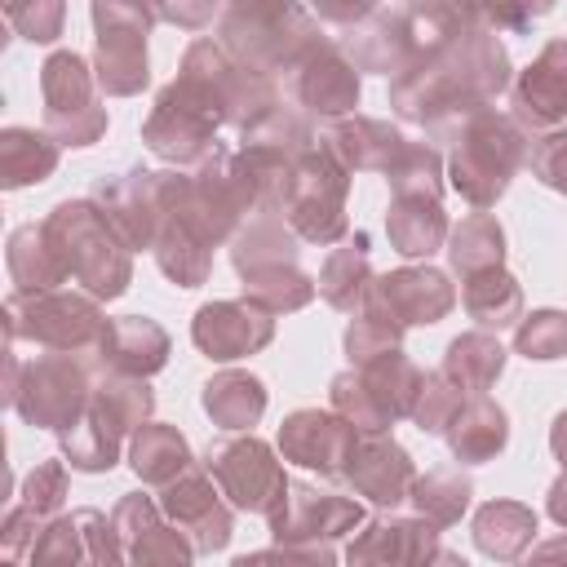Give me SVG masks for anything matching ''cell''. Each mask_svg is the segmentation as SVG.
Masks as SVG:
<instances>
[{
	"mask_svg": "<svg viewBox=\"0 0 567 567\" xmlns=\"http://www.w3.org/2000/svg\"><path fill=\"white\" fill-rule=\"evenodd\" d=\"M549 443H554V452H558V456L567 461V412H563V416L554 421V434H549Z\"/></svg>",
	"mask_w": 567,
	"mask_h": 567,
	"instance_id": "33",
	"label": "cell"
},
{
	"mask_svg": "<svg viewBox=\"0 0 567 567\" xmlns=\"http://www.w3.org/2000/svg\"><path fill=\"white\" fill-rule=\"evenodd\" d=\"M518 106H523L536 124L558 120V115L567 111V44H563V40H554V44L540 53V62L523 75Z\"/></svg>",
	"mask_w": 567,
	"mask_h": 567,
	"instance_id": "10",
	"label": "cell"
},
{
	"mask_svg": "<svg viewBox=\"0 0 567 567\" xmlns=\"http://www.w3.org/2000/svg\"><path fill=\"white\" fill-rule=\"evenodd\" d=\"M93 403H97L120 430H128V425H137V421L151 412V390H146L142 381H111V390L102 385Z\"/></svg>",
	"mask_w": 567,
	"mask_h": 567,
	"instance_id": "26",
	"label": "cell"
},
{
	"mask_svg": "<svg viewBox=\"0 0 567 567\" xmlns=\"http://www.w3.org/2000/svg\"><path fill=\"white\" fill-rule=\"evenodd\" d=\"M44 97H49V120L66 115L71 106V146H75V115L89 111V75H84V62L75 53H58L49 58L44 66Z\"/></svg>",
	"mask_w": 567,
	"mask_h": 567,
	"instance_id": "17",
	"label": "cell"
},
{
	"mask_svg": "<svg viewBox=\"0 0 567 567\" xmlns=\"http://www.w3.org/2000/svg\"><path fill=\"white\" fill-rule=\"evenodd\" d=\"M208 465L221 478L226 496L235 505H244V509H275L284 501V492H288V483H284L270 447L257 443V439H239V443L213 447L208 452Z\"/></svg>",
	"mask_w": 567,
	"mask_h": 567,
	"instance_id": "2",
	"label": "cell"
},
{
	"mask_svg": "<svg viewBox=\"0 0 567 567\" xmlns=\"http://www.w3.org/2000/svg\"><path fill=\"white\" fill-rule=\"evenodd\" d=\"M452 452L461 461H487L492 452L505 447V412L487 399L461 403V412L452 416Z\"/></svg>",
	"mask_w": 567,
	"mask_h": 567,
	"instance_id": "13",
	"label": "cell"
},
{
	"mask_svg": "<svg viewBox=\"0 0 567 567\" xmlns=\"http://www.w3.org/2000/svg\"><path fill=\"white\" fill-rule=\"evenodd\" d=\"M421 558L430 554V523H372L359 545H350V558Z\"/></svg>",
	"mask_w": 567,
	"mask_h": 567,
	"instance_id": "21",
	"label": "cell"
},
{
	"mask_svg": "<svg viewBox=\"0 0 567 567\" xmlns=\"http://www.w3.org/2000/svg\"><path fill=\"white\" fill-rule=\"evenodd\" d=\"M390 177H394V190L399 195H439V164H434V155L430 151H421V146H403V155H399V164L390 168Z\"/></svg>",
	"mask_w": 567,
	"mask_h": 567,
	"instance_id": "27",
	"label": "cell"
},
{
	"mask_svg": "<svg viewBox=\"0 0 567 567\" xmlns=\"http://www.w3.org/2000/svg\"><path fill=\"white\" fill-rule=\"evenodd\" d=\"M195 341L213 359H235V354H248V350L270 341V319L261 310H248V306H235V301H217V306L199 310Z\"/></svg>",
	"mask_w": 567,
	"mask_h": 567,
	"instance_id": "5",
	"label": "cell"
},
{
	"mask_svg": "<svg viewBox=\"0 0 567 567\" xmlns=\"http://www.w3.org/2000/svg\"><path fill=\"white\" fill-rule=\"evenodd\" d=\"M204 408H208V416H213L217 425L244 430V425H252V421L261 416L266 390H261V381L248 377V372H221L217 381L204 385Z\"/></svg>",
	"mask_w": 567,
	"mask_h": 567,
	"instance_id": "12",
	"label": "cell"
},
{
	"mask_svg": "<svg viewBox=\"0 0 567 567\" xmlns=\"http://www.w3.org/2000/svg\"><path fill=\"white\" fill-rule=\"evenodd\" d=\"M518 159V133L505 120H483L456 151L452 159V182L456 190H465L474 204H487L501 195L505 173Z\"/></svg>",
	"mask_w": 567,
	"mask_h": 567,
	"instance_id": "1",
	"label": "cell"
},
{
	"mask_svg": "<svg viewBox=\"0 0 567 567\" xmlns=\"http://www.w3.org/2000/svg\"><path fill=\"white\" fill-rule=\"evenodd\" d=\"M465 306H470L474 319L505 328V323H514L523 297H518V284H514L509 275H501L496 266H487V270H474V275H470V284H465Z\"/></svg>",
	"mask_w": 567,
	"mask_h": 567,
	"instance_id": "18",
	"label": "cell"
},
{
	"mask_svg": "<svg viewBox=\"0 0 567 567\" xmlns=\"http://www.w3.org/2000/svg\"><path fill=\"white\" fill-rule=\"evenodd\" d=\"M549 514L558 518V523H567V474L554 483V492H549Z\"/></svg>",
	"mask_w": 567,
	"mask_h": 567,
	"instance_id": "31",
	"label": "cell"
},
{
	"mask_svg": "<svg viewBox=\"0 0 567 567\" xmlns=\"http://www.w3.org/2000/svg\"><path fill=\"white\" fill-rule=\"evenodd\" d=\"M554 554H567V545L558 540V545H545V549H540V558H554Z\"/></svg>",
	"mask_w": 567,
	"mask_h": 567,
	"instance_id": "34",
	"label": "cell"
},
{
	"mask_svg": "<svg viewBox=\"0 0 567 567\" xmlns=\"http://www.w3.org/2000/svg\"><path fill=\"white\" fill-rule=\"evenodd\" d=\"M372 301H381L390 310V319L399 323H434L447 306H452V288L439 270H399L372 284L368 292Z\"/></svg>",
	"mask_w": 567,
	"mask_h": 567,
	"instance_id": "4",
	"label": "cell"
},
{
	"mask_svg": "<svg viewBox=\"0 0 567 567\" xmlns=\"http://www.w3.org/2000/svg\"><path fill=\"white\" fill-rule=\"evenodd\" d=\"M518 350L527 359H558L567 350V315L540 310L518 328Z\"/></svg>",
	"mask_w": 567,
	"mask_h": 567,
	"instance_id": "25",
	"label": "cell"
},
{
	"mask_svg": "<svg viewBox=\"0 0 567 567\" xmlns=\"http://www.w3.org/2000/svg\"><path fill=\"white\" fill-rule=\"evenodd\" d=\"M275 514V536H341V527L359 523V505L337 496V492H315V487H292L284 496V509Z\"/></svg>",
	"mask_w": 567,
	"mask_h": 567,
	"instance_id": "6",
	"label": "cell"
},
{
	"mask_svg": "<svg viewBox=\"0 0 567 567\" xmlns=\"http://www.w3.org/2000/svg\"><path fill=\"white\" fill-rule=\"evenodd\" d=\"M323 13H332V18H350V13H359L368 0H315Z\"/></svg>",
	"mask_w": 567,
	"mask_h": 567,
	"instance_id": "32",
	"label": "cell"
},
{
	"mask_svg": "<svg viewBox=\"0 0 567 567\" xmlns=\"http://www.w3.org/2000/svg\"><path fill=\"white\" fill-rule=\"evenodd\" d=\"M532 532H536V514L514 501H492L474 518V540L492 558H518L523 545L532 540Z\"/></svg>",
	"mask_w": 567,
	"mask_h": 567,
	"instance_id": "11",
	"label": "cell"
},
{
	"mask_svg": "<svg viewBox=\"0 0 567 567\" xmlns=\"http://www.w3.org/2000/svg\"><path fill=\"white\" fill-rule=\"evenodd\" d=\"M363 248H368V239L359 235L354 248L328 257V270H323V279H319V288H323L328 301H337V306H350V301H354L359 279H363Z\"/></svg>",
	"mask_w": 567,
	"mask_h": 567,
	"instance_id": "24",
	"label": "cell"
},
{
	"mask_svg": "<svg viewBox=\"0 0 567 567\" xmlns=\"http://www.w3.org/2000/svg\"><path fill=\"white\" fill-rule=\"evenodd\" d=\"M190 461L186 452V439L168 425H142L137 443H133V470L151 483H168L173 474H182Z\"/></svg>",
	"mask_w": 567,
	"mask_h": 567,
	"instance_id": "16",
	"label": "cell"
},
{
	"mask_svg": "<svg viewBox=\"0 0 567 567\" xmlns=\"http://www.w3.org/2000/svg\"><path fill=\"white\" fill-rule=\"evenodd\" d=\"M115 439H120V425L93 403L84 412V421H75L66 430L71 465H80V470H106V465H115Z\"/></svg>",
	"mask_w": 567,
	"mask_h": 567,
	"instance_id": "20",
	"label": "cell"
},
{
	"mask_svg": "<svg viewBox=\"0 0 567 567\" xmlns=\"http://www.w3.org/2000/svg\"><path fill=\"white\" fill-rule=\"evenodd\" d=\"M350 478L359 483V492L390 505L412 483V461L385 434H363V439H354V452H350Z\"/></svg>",
	"mask_w": 567,
	"mask_h": 567,
	"instance_id": "8",
	"label": "cell"
},
{
	"mask_svg": "<svg viewBox=\"0 0 567 567\" xmlns=\"http://www.w3.org/2000/svg\"><path fill=\"white\" fill-rule=\"evenodd\" d=\"M532 168L540 173V182H549L554 190H567V133H554L536 146Z\"/></svg>",
	"mask_w": 567,
	"mask_h": 567,
	"instance_id": "29",
	"label": "cell"
},
{
	"mask_svg": "<svg viewBox=\"0 0 567 567\" xmlns=\"http://www.w3.org/2000/svg\"><path fill=\"white\" fill-rule=\"evenodd\" d=\"M301 97H306L315 111L337 115V111H350V106H354L359 80H354V71H350L341 58L323 53V58H315V62L301 71Z\"/></svg>",
	"mask_w": 567,
	"mask_h": 567,
	"instance_id": "15",
	"label": "cell"
},
{
	"mask_svg": "<svg viewBox=\"0 0 567 567\" xmlns=\"http://www.w3.org/2000/svg\"><path fill=\"white\" fill-rule=\"evenodd\" d=\"M501 363H505V350L492 341V337H483V332H470V337H456L452 346H447V363H443V372L465 390H483L496 372H501Z\"/></svg>",
	"mask_w": 567,
	"mask_h": 567,
	"instance_id": "19",
	"label": "cell"
},
{
	"mask_svg": "<svg viewBox=\"0 0 567 567\" xmlns=\"http://www.w3.org/2000/svg\"><path fill=\"white\" fill-rule=\"evenodd\" d=\"M284 452L297 461V465H310V470H341L354 452V425L328 416V412H297L288 425H284Z\"/></svg>",
	"mask_w": 567,
	"mask_h": 567,
	"instance_id": "3",
	"label": "cell"
},
{
	"mask_svg": "<svg viewBox=\"0 0 567 567\" xmlns=\"http://www.w3.org/2000/svg\"><path fill=\"white\" fill-rule=\"evenodd\" d=\"M102 350L111 354V363H115L120 372H133V377H137V372H155V368L168 359V337H164L159 323L128 315V319L106 323Z\"/></svg>",
	"mask_w": 567,
	"mask_h": 567,
	"instance_id": "9",
	"label": "cell"
},
{
	"mask_svg": "<svg viewBox=\"0 0 567 567\" xmlns=\"http://www.w3.org/2000/svg\"><path fill=\"white\" fill-rule=\"evenodd\" d=\"M62 487H66L62 465H40V470L31 474V483H27V505H31L35 514H49V509H58Z\"/></svg>",
	"mask_w": 567,
	"mask_h": 567,
	"instance_id": "30",
	"label": "cell"
},
{
	"mask_svg": "<svg viewBox=\"0 0 567 567\" xmlns=\"http://www.w3.org/2000/svg\"><path fill=\"white\" fill-rule=\"evenodd\" d=\"M390 239L408 257L434 252V244L443 239V213H439V204L430 195H399V204L390 213Z\"/></svg>",
	"mask_w": 567,
	"mask_h": 567,
	"instance_id": "14",
	"label": "cell"
},
{
	"mask_svg": "<svg viewBox=\"0 0 567 567\" xmlns=\"http://www.w3.org/2000/svg\"><path fill=\"white\" fill-rule=\"evenodd\" d=\"M164 509L173 514V523H177L182 532L195 536V549H217V545H226V536H230V514L217 505V492L208 487L204 474H182V478L168 487Z\"/></svg>",
	"mask_w": 567,
	"mask_h": 567,
	"instance_id": "7",
	"label": "cell"
},
{
	"mask_svg": "<svg viewBox=\"0 0 567 567\" xmlns=\"http://www.w3.org/2000/svg\"><path fill=\"white\" fill-rule=\"evenodd\" d=\"M456 412H461V385L447 372H439L430 385H421V403H416L421 430H443V425H452Z\"/></svg>",
	"mask_w": 567,
	"mask_h": 567,
	"instance_id": "28",
	"label": "cell"
},
{
	"mask_svg": "<svg viewBox=\"0 0 567 567\" xmlns=\"http://www.w3.org/2000/svg\"><path fill=\"white\" fill-rule=\"evenodd\" d=\"M412 492H416L412 501L421 505V514H430L434 523H456L470 501V483L456 470H430L425 478H416Z\"/></svg>",
	"mask_w": 567,
	"mask_h": 567,
	"instance_id": "23",
	"label": "cell"
},
{
	"mask_svg": "<svg viewBox=\"0 0 567 567\" xmlns=\"http://www.w3.org/2000/svg\"><path fill=\"white\" fill-rule=\"evenodd\" d=\"M452 261L456 270L474 275L487 266H501V226L492 217H470L461 221V230L452 235Z\"/></svg>",
	"mask_w": 567,
	"mask_h": 567,
	"instance_id": "22",
	"label": "cell"
}]
</instances>
